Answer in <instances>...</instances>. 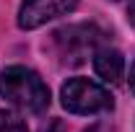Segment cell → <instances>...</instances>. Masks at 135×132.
<instances>
[{
	"mask_svg": "<svg viewBox=\"0 0 135 132\" xmlns=\"http://www.w3.org/2000/svg\"><path fill=\"white\" fill-rule=\"evenodd\" d=\"M60 99L62 106L73 114H101V111H109L114 106L112 93L99 85V83L88 80V78H70L60 91Z\"/></svg>",
	"mask_w": 135,
	"mask_h": 132,
	"instance_id": "obj_3",
	"label": "cell"
},
{
	"mask_svg": "<svg viewBox=\"0 0 135 132\" xmlns=\"http://www.w3.org/2000/svg\"><path fill=\"white\" fill-rule=\"evenodd\" d=\"M83 132H114V127H112L109 122H96L94 127H88V130H83Z\"/></svg>",
	"mask_w": 135,
	"mask_h": 132,
	"instance_id": "obj_7",
	"label": "cell"
},
{
	"mask_svg": "<svg viewBox=\"0 0 135 132\" xmlns=\"http://www.w3.org/2000/svg\"><path fill=\"white\" fill-rule=\"evenodd\" d=\"M94 70L104 83L117 85L125 75V57L112 47H99L94 52Z\"/></svg>",
	"mask_w": 135,
	"mask_h": 132,
	"instance_id": "obj_5",
	"label": "cell"
},
{
	"mask_svg": "<svg viewBox=\"0 0 135 132\" xmlns=\"http://www.w3.org/2000/svg\"><path fill=\"white\" fill-rule=\"evenodd\" d=\"M130 88H133V93H135V65H133V70H130Z\"/></svg>",
	"mask_w": 135,
	"mask_h": 132,
	"instance_id": "obj_9",
	"label": "cell"
},
{
	"mask_svg": "<svg viewBox=\"0 0 135 132\" xmlns=\"http://www.w3.org/2000/svg\"><path fill=\"white\" fill-rule=\"evenodd\" d=\"M0 132H29L23 119L13 111H0Z\"/></svg>",
	"mask_w": 135,
	"mask_h": 132,
	"instance_id": "obj_6",
	"label": "cell"
},
{
	"mask_svg": "<svg viewBox=\"0 0 135 132\" xmlns=\"http://www.w3.org/2000/svg\"><path fill=\"white\" fill-rule=\"evenodd\" d=\"M101 39H104V31L96 23H70V26L52 31L50 49L60 65L75 67V65H83L86 57L99 49Z\"/></svg>",
	"mask_w": 135,
	"mask_h": 132,
	"instance_id": "obj_2",
	"label": "cell"
},
{
	"mask_svg": "<svg viewBox=\"0 0 135 132\" xmlns=\"http://www.w3.org/2000/svg\"><path fill=\"white\" fill-rule=\"evenodd\" d=\"M127 21L135 26V0H130V5H127Z\"/></svg>",
	"mask_w": 135,
	"mask_h": 132,
	"instance_id": "obj_8",
	"label": "cell"
},
{
	"mask_svg": "<svg viewBox=\"0 0 135 132\" xmlns=\"http://www.w3.org/2000/svg\"><path fill=\"white\" fill-rule=\"evenodd\" d=\"M78 5V0H23L18 11V26L21 29H39L47 21L65 16Z\"/></svg>",
	"mask_w": 135,
	"mask_h": 132,
	"instance_id": "obj_4",
	"label": "cell"
},
{
	"mask_svg": "<svg viewBox=\"0 0 135 132\" xmlns=\"http://www.w3.org/2000/svg\"><path fill=\"white\" fill-rule=\"evenodd\" d=\"M0 96L11 101L13 106L29 111V114H42L50 106V88L34 70L29 67H5L0 73Z\"/></svg>",
	"mask_w": 135,
	"mask_h": 132,
	"instance_id": "obj_1",
	"label": "cell"
}]
</instances>
